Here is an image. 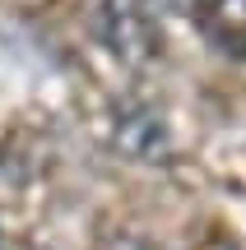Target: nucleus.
<instances>
[{
    "label": "nucleus",
    "instance_id": "f03ea898",
    "mask_svg": "<svg viewBox=\"0 0 246 250\" xmlns=\"http://www.w3.org/2000/svg\"><path fill=\"white\" fill-rule=\"evenodd\" d=\"M112 144L135 162H163L167 158V125L144 102H121L112 111Z\"/></svg>",
    "mask_w": 246,
    "mask_h": 250
},
{
    "label": "nucleus",
    "instance_id": "39448f33",
    "mask_svg": "<svg viewBox=\"0 0 246 250\" xmlns=\"http://www.w3.org/2000/svg\"><path fill=\"white\" fill-rule=\"evenodd\" d=\"M23 250H28V246H23Z\"/></svg>",
    "mask_w": 246,
    "mask_h": 250
},
{
    "label": "nucleus",
    "instance_id": "20e7f679",
    "mask_svg": "<svg viewBox=\"0 0 246 250\" xmlns=\"http://www.w3.org/2000/svg\"><path fill=\"white\" fill-rule=\"evenodd\" d=\"M93 250H158L149 236L130 232V227H102L98 241H93Z\"/></svg>",
    "mask_w": 246,
    "mask_h": 250
},
{
    "label": "nucleus",
    "instance_id": "f257e3e1",
    "mask_svg": "<svg viewBox=\"0 0 246 250\" xmlns=\"http://www.w3.org/2000/svg\"><path fill=\"white\" fill-rule=\"evenodd\" d=\"M84 19H89V33L98 37V46H107L130 70L158 61V51H163L158 23L144 0H89Z\"/></svg>",
    "mask_w": 246,
    "mask_h": 250
},
{
    "label": "nucleus",
    "instance_id": "7ed1b4c3",
    "mask_svg": "<svg viewBox=\"0 0 246 250\" xmlns=\"http://www.w3.org/2000/svg\"><path fill=\"white\" fill-rule=\"evenodd\" d=\"M204 42L228 61H246V0H191Z\"/></svg>",
    "mask_w": 246,
    "mask_h": 250
}]
</instances>
